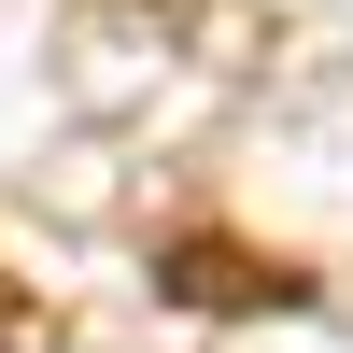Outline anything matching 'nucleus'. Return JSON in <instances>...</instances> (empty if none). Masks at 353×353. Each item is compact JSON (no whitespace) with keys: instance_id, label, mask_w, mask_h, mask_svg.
<instances>
[{"instance_id":"nucleus-1","label":"nucleus","mask_w":353,"mask_h":353,"mask_svg":"<svg viewBox=\"0 0 353 353\" xmlns=\"http://www.w3.org/2000/svg\"><path fill=\"white\" fill-rule=\"evenodd\" d=\"M184 311H297V269L283 254H241V241H170L156 254Z\"/></svg>"},{"instance_id":"nucleus-2","label":"nucleus","mask_w":353,"mask_h":353,"mask_svg":"<svg viewBox=\"0 0 353 353\" xmlns=\"http://www.w3.org/2000/svg\"><path fill=\"white\" fill-rule=\"evenodd\" d=\"M28 339H43V311H28V297H0V353H28Z\"/></svg>"}]
</instances>
